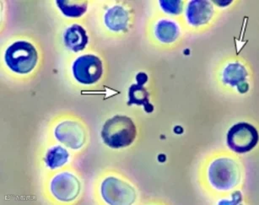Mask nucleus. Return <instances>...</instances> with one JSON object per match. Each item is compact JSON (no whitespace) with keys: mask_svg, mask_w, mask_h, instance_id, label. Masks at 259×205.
Instances as JSON below:
<instances>
[{"mask_svg":"<svg viewBox=\"0 0 259 205\" xmlns=\"http://www.w3.org/2000/svg\"><path fill=\"white\" fill-rule=\"evenodd\" d=\"M137 129L132 119L126 116H115L107 120L102 128V138L105 144L118 149L132 144Z\"/></svg>","mask_w":259,"mask_h":205,"instance_id":"nucleus-1","label":"nucleus"},{"mask_svg":"<svg viewBox=\"0 0 259 205\" xmlns=\"http://www.w3.org/2000/svg\"><path fill=\"white\" fill-rule=\"evenodd\" d=\"M6 63L19 73H30L36 67L38 56L36 48L27 42H17L6 50Z\"/></svg>","mask_w":259,"mask_h":205,"instance_id":"nucleus-2","label":"nucleus"},{"mask_svg":"<svg viewBox=\"0 0 259 205\" xmlns=\"http://www.w3.org/2000/svg\"><path fill=\"white\" fill-rule=\"evenodd\" d=\"M208 177L211 184L216 189L229 190L238 184L241 172L235 160L229 158H221L211 164Z\"/></svg>","mask_w":259,"mask_h":205,"instance_id":"nucleus-3","label":"nucleus"},{"mask_svg":"<svg viewBox=\"0 0 259 205\" xmlns=\"http://www.w3.org/2000/svg\"><path fill=\"white\" fill-rule=\"evenodd\" d=\"M102 194L111 205H130L136 198V192L127 182L115 177H108L102 185Z\"/></svg>","mask_w":259,"mask_h":205,"instance_id":"nucleus-4","label":"nucleus"},{"mask_svg":"<svg viewBox=\"0 0 259 205\" xmlns=\"http://www.w3.org/2000/svg\"><path fill=\"white\" fill-rule=\"evenodd\" d=\"M258 142L256 129L251 124L240 122L229 130L227 144L236 153H246L256 146Z\"/></svg>","mask_w":259,"mask_h":205,"instance_id":"nucleus-5","label":"nucleus"},{"mask_svg":"<svg viewBox=\"0 0 259 205\" xmlns=\"http://www.w3.org/2000/svg\"><path fill=\"white\" fill-rule=\"evenodd\" d=\"M103 72L102 63L94 55H84L77 58L73 65L74 78L79 83L92 85L99 80Z\"/></svg>","mask_w":259,"mask_h":205,"instance_id":"nucleus-6","label":"nucleus"},{"mask_svg":"<svg viewBox=\"0 0 259 205\" xmlns=\"http://www.w3.org/2000/svg\"><path fill=\"white\" fill-rule=\"evenodd\" d=\"M51 191L54 197L58 199L63 202H69L75 199L79 195L80 183L74 175L64 172L53 179Z\"/></svg>","mask_w":259,"mask_h":205,"instance_id":"nucleus-7","label":"nucleus"},{"mask_svg":"<svg viewBox=\"0 0 259 205\" xmlns=\"http://www.w3.org/2000/svg\"><path fill=\"white\" fill-rule=\"evenodd\" d=\"M55 135L59 141L73 149L81 148L85 142L84 128L76 121H65L59 124Z\"/></svg>","mask_w":259,"mask_h":205,"instance_id":"nucleus-8","label":"nucleus"},{"mask_svg":"<svg viewBox=\"0 0 259 205\" xmlns=\"http://www.w3.org/2000/svg\"><path fill=\"white\" fill-rule=\"evenodd\" d=\"M213 13V5L210 2L205 0H193L188 5L187 17L191 25H204L212 18Z\"/></svg>","mask_w":259,"mask_h":205,"instance_id":"nucleus-9","label":"nucleus"},{"mask_svg":"<svg viewBox=\"0 0 259 205\" xmlns=\"http://www.w3.org/2000/svg\"><path fill=\"white\" fill-rule=\"evenodd\" d=\"M247 72L244 66L240 63H231L224 71L223 78L225 83L236 86L241 93H245L248 90V85L246 82Z\"/></svg>","mask_w":259,"mask_h":205,"instance_id":"nucleus-10","label":"nucleus"},{"mask_svg":"<svg viewBox=\"0 0 259 205\" xmlns=\"http://www.w3.org/2000/svg\"><path fill=\"white\" fill-rule=\"evenodd\" d=\"M88 36L84 28L79 25H73L67 29L64 34V43L67 48L74 52L84 50L88 43Z\"/></svg>","mask_w":259,"mask_h":205,"instance_id":"nucleus-11","label":"nucleus"},{"mask_svg":"<svg viewBox=\"0 0 259 205\" xmlns=\"http://www.w3.org/2000/svg\"><path fill=\"white\" fill-rule=\"evenodd\" d=\"M128 13L122 6H114L108 10L105 15V23L110 30L120 31L127 28Z\"/></svg>","mask_w":259,"mask_h":205,"instance_id":"nucleus-12","label":"nucleus"},{"mask_svg":"<svg viewBox=\"0 0 259 205\" xmlns=\"http://www.w3.org/2000/svg\"><path fill=\"white\" fill-rule=\"evenodd\" d=\"M155 35L161 43H173L179 35V28L172 21L160 20L156 25Z\"/></svg>","mask_w":259,"mask_h":205,"instance_id":"nucleus-13","label":"nucleus"},{"mask_svg":"<svg viewBox=\"0 0 259 205\" xmlns=\"http://www.w3.org/2000/svg\"><path fill=\"white\" fill-rule=\"evenodd\" d=\"M128 97L130 101L127 102V105H142L147 112H152L154 110V106L149 101V93L141 85H133L128 91Z\"/></svg>","mask_w":259,"mask_h":205,"instance_id":"nucleus-14","label":"nucleus"},{"mask_svg":"<svg viewBox=\"0 0 259 205\" xmlns=\"http://www.w3.org/2000/svg\"><path fill=\"white\" fill-rule=\"evenodd\" d=\"M56 3L63 14L68 17H80L87 10V2L58 0Z\"/></svg>","mask_w":259,"mask_h":205,"instance_id":"nucleus-15","label":"nucleus"},{"mask_svg":"<svg viewBox=\"0 0 259 205\" xmlns=\"http://www.w3.org/2000/svg\"><path fill=\"white\" fill-rule=\"evenodd\" d=\"M69 157V153L63 147H54V148L49 149L48 154H47V166L51 169H55L58 167H62L68 161Z\"/></svg>","mask_w":259,"mask_h":205,"instance_id":"nucleus-16","label":"nucleus"},{"mask_svg":"<svg viewBox=\"0 0 259 205\" xmlns=\"http://www.w3.org/2000/svg\"><path fill=\"white\" fill-rule=\"evenodd\" d=\"M160 5L163 10L171 15H179L183 10V1L180 0H161Z\"/></svg>","mask_w":259,"mask_h":205,"instance_id":"nucleus-17","label":"nucleus"},{"mask_svg":"<svg viewBox=\"0 0 259 205\" xmlns=\"http://www.w3.org/2000/svg\"><path fill=\"white\" fill-rule=\"evenodd\" d=\"M136 79H137L138 84H139V85L143 86L144 84L147 82L148 76L146 75L145 73H140L138 74L137 77H136Z\"/></svg>","mask_w":259,"mask_h":205,"instance_id":"nucleus-18","label":"nucleus"}]
</instances>
